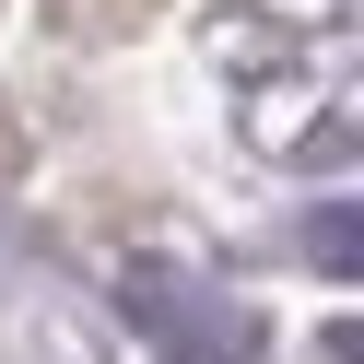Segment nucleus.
<instances>
[{
    "mask_svg": "<svg viewBox=\"0 0 364 364\" xmlns=\"http://www.w3.org/2000/svg\"><path fill=\"white\" fill-rule=\"evenodd\" d=\"M118 306H129V329H141L165 364H259L247 306L223 282H200V270H176V259H129L118 270Z\"/></svg>",
    "mask_w": 364,
    "mask_h": 364,
    "instance_id": "1",
    "label": "nucleus"
},
{
    "mask_svg": "<svg viewBox=\"0 0 364 364\" xmlns=\"http://www.w3.org/2000/svg\"><path fill=\"white\" fill-rule=\"evenodd\" d=\"M306 259H317V270H341V282H364V200L306 212Z\"/></svg>",
    "mask_w": 364,
    "mask_h": 364,
    "instance_id": "2",
    "label": "nucleus"
}]
</instances>
